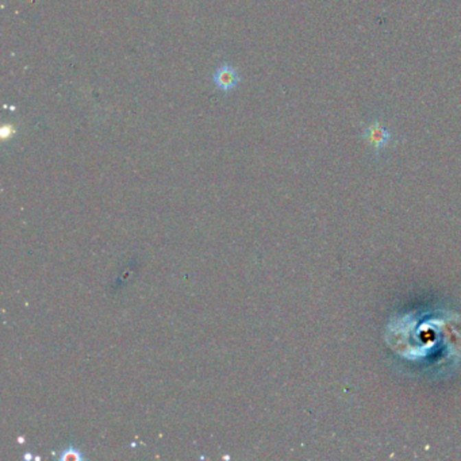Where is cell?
Here are the masks:
<instances>
[{"instance_id": "obj_2", "label": "cell", "mask_w": 461, "mask_h": 461, "mask_svg": "<svg viewBox=\"0 0 461 461\" xmlns=\"http://www.w3.org/2000/svg\"><path fill=\"white\" fill-rule=\"evenodd\" d=\"M241 82L242 78L238 69L228 62H224L220 67H217L211 75L213 86L217 88V91L224 95L234 93L241 84Z\"/></svg>"}, {"instance_id": "obj_1", "label": "cell", "mask_w": 461, "mask_h": 461, "mask_svg": "<svg viewBox=\"0 0 461 461\" xmlns=\"http://www.w3.org/2000/svg\"><path fill=\"white\" fill-rule=\"evenodd\" d=\"M360 136L376 156L381 154L398 141L397 134L386 126L380 115H373L369 121L363 123Z\"/></svg>"}, {"instance_id": "obj_3", "label": "cell", "mask_w": 461, "mask_h": 461, "mask_svg": "<svg viewBox=\"0 0 461 461\" xmlns=\"http://www.w3.org/2000/svg\"><path fill=\"white\" fill-rule=\"evenodd\" d=\"M82 456L79 455L78 451L75 449H68V451H64L62 452V456H61V460H80Z\"/></svg>"}]
</instances>
